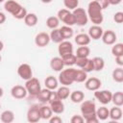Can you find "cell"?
Wrapping results in <instances>:
<instances>
[{"mask_svg": "<svg viewBox=\"0 0 123 123\" xmlns=\"http://www.w3.org/2000/svg\"><path fill=\"white\" fill-rule=\"evenodd\" d=\"M81 112L86 123H97L99 119L96 116V105L92 100L81 102Z\"/></svg>", "mask_w": 123, "mask_h": 123, "instance_id": "cell-1", "label": "cell"}, {"mask_svg": "<svg viewBox=\"0 0 123 123\" xmlns=\"http://www.w3.org/2000/svg\"><path fill=\"white\" fill-rule=\"evenodd\" d=\"M103 9L101 8V6L98 4L97 1L93 0L91 2H89L88 6H87V16L88 19L94 24V25H100L103 20H104V16H103Z\"/></svg>", "mask_w": 123, "mask_h": 123, "instance_id": "cell-2", "label": "cell"}, {"mask_svg": "<svg viewBox=\"0 0 123 123\" xmlns=\"http://www.w3.org/2000/svg\"><path fill=\"white\" fill-rule=\"evenodd\" d=\"M75 72H76L75 68L68 66V68L62 69V71H60L58 81L62 85L68 86L75 82Z\"/></svg>", "mask_w": 123, "mask_h": 123, "instance_id": "cell-3", "label": "cell"}, {"mask_svg": "<svg viewBox=\"0 0 123 123\" xmlns=\"http://www.w3.org/2000/svg\"><path fill=\"white\" fill-rule=\"evenodd\" d=\"M57 17L59 18L60 21L63 22L67 26H73V25H75V17L73 15L72 12H70L67 9H61L58 12Z\"/></svg>", "mask_w": 123, "mask_h": 123, "instance_id": "cell-4", "label": "cell"}, {"mask_svg": "<svg viewBox=\"0 0 123 123\" xmlns=\"http://www.w3.org/2000/svg\"><path fill=\"white\" fill-rule=\"evenodd\" d=\"M25 88H26L27 92H28L31 96L36 97L37 94V93L40 91V89H41L40 83H39L38 79L32 77L31 79L27 80L26 83H25Z\"/></svg>", "mask_w": 123, "mask_h": 123, "instance_id": "cell-5", "label": "cell"}, {"mask_svg": "<svg viewBox=\"0 0 123 123\" xmlns=\"http://www.w3.org/2000/svg\"><path fill=\"white\" fill-rule=\"evenodd\" d=\"M74 17H75V24L78 26H85L88 22V16L86 12L83 8H76L72 12Z\"/></svg>", "mask_w": 123, "mask_h": 123, "instance_id": "cell-6", "label": "cell"}, {"mask_svg": "<svg viewBox=\"0 0 123 123\" xmlns=\"http://www.w3.org/2000/svg\"><path fill=\"white\" fill-rule=\"evenodd\" d=\"M40 119L41 117H40L39 106L37 104L32 105L27 111V120L31 123H36V122H38Z\"/></svg>", "mask_w": 123, "mask_h": 123, "instance_id": "cell-7", "label": "cell"}, {"mask_svg": "<svg viewBox=\"0 0 123 123\" xmlns=\"http://www.w3.org/2000/svg\"><path fill=\"white\" fill-rule=\"evenodd\" d=\"M111 91L110 90H95L94 91V97L103 105H107L111 102Z\"/></svg>", "mask_w": 123, "mask_h": 123, "instance_id": "cell-8", "label": "cell"}, {"mask_svg": "<svg viewBox=\"0 0 123 123\" xmlns=\"http://www.w3.org/2000/svg\"><path fill=\"white\" fill-rule=\"evenodd\" d=\"M17 74L21 79L25 81L31 79L33 77V70L31 65L28 63H21L17 68Z\"/></svg>", "mask_w": 123, "mask_h": 123, "instance_id": "cell-9", "label": "cell"}, {"mask_svg": "<svg viewBox=\"0 0 123 123\" xmlns=\"http://www.w3.org/2000/svg\"><path fill=\"white\" fill-rule=\"evenodd\" d=\"M58 52H59L60 57L64 56V55H66V54L73 53V45H72V43H71L69 40H67V39L62 40V42L59 43Z\"/></svg>", "mask_w": 123, "mask_h": 123, "instance_id": "cell-10", "label": "cell"}, {"mask_svg": "<svg viewBox=\"0 0 123 123\" xmlns=\"http://www.w3.org/2000/svg\"><path fill=\"white\" fill-rule=\"evenodd\" d=\"M85 86L87 90H90V91H95V90H98L101 86H102V82L100 79L96 78V77H91V78H88L85 81Z\"/></svg>", "mask_w": 123, "mask_h": 123, "instance_id": "cell-11", "label": "cell"}, {"mask_svg": "<svg viewBox=\"0 0 123 123\" xmlns=\"http://www.w3.org/2000/svg\"><path fill=\"white\" fill-rule=\"evenodd\" d=\"M11 94L14 99H23L27 96L28 92L25 88V86L20 85H15L11 89Z\"/></svg>", "mask_w": 123, "mask_h": 123, "instance_id": "cell-12", "label": "cell"}, {"mask_svg": "<svg viewBox=\"0 0 123 123\" xmlns=\"http://www.w3.org/2000/svg\"><path fill=\"white\" fill-rule=\"evenodd\" d=\"M21 7H22V6H21L18 2L14 1V0H7V1L5 2V4H4V9H5V11L8 12H10L12 16L21 9Z\"/></svg>", "mask_w": 123, "mask_h": 123, "instance_id": "cell-13", "label": "cell"}, {"mask_svg": "<svg viewBox=\"0 0 123 123\" xmlns=\"http://www.w3.org/2000/svg\"><path fill=\"white\" fill-rule=\"evenodd\" d=\"M50 42V36L46 32L38 33L35 37V43L38 47H45Z\"/></svg>", "mask_w": 123, "mask_h": 123, "instance_id": "cell-14", "label": "cell"}, {"mask_svg": "<svg viewBox=\"0 0 123 123\" xmlns=\"http://www.w3.org/2000/svg\"><path fill=\"white\" fill-rule=\"evenodd\" d=\"M103 42L107 45H112L115 43L117 37H116V34L112 31V30H107L105 32H103V35L101 37Z\"/></svg>", "mask_w": 123, "mask_h": 123, "instance_id": "cell-15", "label": "cell"}, {"mask_svg": "<svg viewBox=\"0 0 123 123\" xmlns=\"http://www.w3.org/2000/svg\"><path fill=\"white\" fill-rule=\"evenodd\" d=\"M103 29L100 25H92L91 27H89L88 29V36L90 38L94 39V40H97L99 38H101L102 35H103Z\"/></svg>", "mask_w": 123, "mask_h": 123, "instance_id": "cell-16", "label": "cell"}, {"mask_svg": "<svg viewBox=\"0 0 123 123\" xmlns=\"http://www.w3.org/2000/svg\"><path fill=\"white\" fill-rule=\"evenodd\" d=\"M49 106L54 113L61 114L64 111V104H63L62 100H61V99H57V100L51 102L49 104Z\"/></svg>", "mask_w": 123, "mask_h": 123, "instance_id": "cell-17", "label": "cell"}, {"mask_svg": "<svg viewBox=\"0 0 123 123\" xmlns=\"http://www.w3.org/2000/svg\"><path fill=\"white\" fill-rule=\"evenodd\" d=\"M90 37L87 34H84V33H81V34H78L74 40L75 42L79 45V46H86V45H88L90 43Z\"/></svg>", "mask_w": 123, "mask_h": 123, "instance_id": "cell-18", "label": "cell"}, {"mask_svg": "<svg viewBox=\"0 0 123 123\" xmlns=\"http://www.w3.org/2000/svg\"><path fill=\"white\" fill-rule=\"evenodd\" d=\"M50 66L51 68L54 70V71H62L64 67V64H63V62H62V59L61 57H55L53 59H51L50 61Z\"/></svg>", "mask_w": 123, "mask_h": 123, "instance_id": "cell-19", "label": "cell"}, {"mask_svg": "<svg viewBox=\"0 0 123 123\" xmlns=\"http://www.w3.org/2000/svg\"><path fill=\"white\" fill-rule=\"evenodd\" d=\"M44 85H45L46 88H48L50 90H55L58 87L59 81L54 76H48V77H46V79L44 81Z\"/></svg>", "mask_w": 123, "mask_h": 123, "instance_id": "cell-20", "label": "cell"}, {"mask_svg": "<svg viewBox=\"0 0 123 123\" xmlns=\"http://www.w3.org/2000/svg\"><path fill=\"white\" fill-rule=\"evenodd\" d=\"M109 117L113 121L120 120L122 117V110L120 109V107L114 106L113 108H111L110 110V112H109Z\"/></svg>", "mask_w": 123, "mask_h": 123, "instance_id": "cell-21", "label": "cell"}, {"mask_svg": "<svg viewBox=\"0 0 123 123\" xmlns=\"http://www.w3.org/2000/svg\"><path fill=\"white\" fill-rule=\"evenodd\" d=\"M60 30V33L62 35V37L64 39H68V38H71L74 35V31L73 29L71 28V26H67V25H64L62 26V28L59 29Z\"/></svg>", "mask_w": 123, "mask_h": 123, "instance_id": "cell-22", "label": "cell"}, {"mask_svg": "<svg viewBox=\"0 0 123 123\" xmlns=\"http://www.w3.org/2000/svg\"><path fill=\"white\" fill-rule=\"evenodd\" d=\"M0 120L3 123H11V122H12L14 120V113H13V111H12L10 110L4 111L0 114Z\"/></svg>", "mask_w": 123, "mask_h": 123, "instance_id": "cell-23", "label": "cell"}, {"mask_svg": "<svg viewBox=\"0 0 123 123\" xmlns=\"http://www.w3.org/2000/svg\"><path fill=\"white\" fill-rule=\"evenodd\" d=\"M37 16L36 13H33V12H28L26 14V16L24 17V22L27 26L29 27H34L37 25Z\"/></svg>", "mask_w": 123, "mask_h": 123, "instance_id": "cell-24", "label": "cell"}, {"mask_svg": "<svg viewBox=\"0 0 123 123\" xmlns=\"http://www.w3.org/2000/svg\"><path fill=\"white\" fill-rule=\"evenodd\" d=\"M56 92H57V95H58L59 99L65 100V99H67L69 97L71 91H70V89H69V87L67 86H62L59 87Z\"/></svg>", "mask_w": 123, "mask_h": 123, "instance_id": "cell-25", "label": "cell"}, {"mask_svg": "<svg viewBox=\"0 0 123 123\" xmlns=\"http://www.w3.org/2000/svg\"><path fill=\"white\" fill-rule=\"evenodd\" d=\"M69 96H70V100L75 104L81 103L85 99V94L82 90H75L73 92H70Z\"/></svg>", "mask_w": 123, "mask_h": 123, "instance_id": "cell-26", "label": "cell"}, {"mask_svg": "<svg viewBox=\"0 0 123 123\" xmlns=\"http://www.w3.org/2000/svg\"><path fill=\"white\" fill-rule=\"evenodd\" d=\"M39 111H40V117L41 119H44V120H48L52 114H53V111L50 108V106H39Z\"/></svg>", "mask_w": 123, "mask_h": 123, "instance_id": "cell-27", "label": "cell"}, {"mask_svg": "<svg viewBox=\"0 0 123 123\" xmlns=\"http://www.w3.org/2000/svg\"><path fill=\"white\" fill-rule=\"evenodd\" d=\"M61 58L62 59V62H63L64 66H72L76 62V56L73 53L66 54L64 56H62Z\"/></svg>", "mask_w": 123, "mask_h": 123, "instance_id": "cell-28", "label": "cell"}, {"mask_svg": "<svg viewBox=\"0 0 123 123\" xmlns=\"http://www.w3.org/2000/svg\"><path fill=\"white\" fill-rule=\"evenodd\" d=\"M109 112H110V110L107 107L103 106L96 110V116L99 120H106L109 118Z\"/></svg>", "mask_w": 123, "mask_h": 123, "instance_id": "cell-29", "label": "cell"}, {"mask_svg": "<svg viewBox=\"0 0 123 123\" xmlns=\"http://www.w3.org/2000/svg\"><path fill=\"white\" fill-rule=\"evenodd\" d=\"M50 92H51V90L50 89H48V88H41L40 89V91L37 94V100H39L41 103H46V102H48V99H49V95H50Z\"/></svg>", "mask_w": 123, "mask_h": 123, "instance_id": "cell-30", "label": "cell"}, {"mask_svg": "<svg viewBox=\"0 0 123 123\" xmlns=\"http://www.w3.org/2000/svg\"><path fill=\"white\" fill-rule=\"evenodd\" d=\"M90 54V49L89 47H87L86 45V46H80L78 47L77 51H76V58H87Z\"/></svg>", "mask_w": 123, "mask_h": 123, "instance_id": "cell-31", "label": "cell"}, {"mask_svg": "<svg viewBox=\"0 0 123 123\" xmlns=\"http://www.w3.org/2000/svg\"><path fill=\"white\" fill-rule=\"evenodd\" d=\"M112 80L116 83H122L123 82V68L121 66L116 67L113 71H112Z\"/></svg>", "mask_w": 123, "mask_h": 123, "instance_id": "cell-32", "label": "cell"}, {"mask_svg": "<svg viewBox=\"0 0 123 123\" xmlns=\"http://www.w3.org/2000/svg\"><path fill=\"white\" fill-rule=\"evenodd\" d=\"M111 102L114 104V106L121 107L123 105V92L122 91H116L111 95Z\"/></svg>", "mask_w": 123, "mask_h": 123, "instance_id": "cell-33", "label": "cell"}, {"mask_svg": "<svg viewBox=\"0 0 123 123\" xmlns=\"http://www.w3.org/2000/svg\"><path fill=\"white\" fill-rule=\"evenodd\" d=\"M50 40H52L53 42H55V43H60V42H62V40H63V38L62 37V35H61V33H60V30L58 29V28H56V29H53L52 31H51V33H50Z\"/></svg>", "mask_w": 123, "mask_h": 123, "instance_id": "cell-34", "label": "cell"}, {"mask_svg": "<svg viewBox=\"0 0 123 123\" xmlns=\"http://www.w3.org/2000/svg\"><path fill=\"white\" fill-rule=\"evenodd\" d=\"M93 62V66L95 71H101L105 67V61L101 57H95L92 59Z\"/></svg>", "mask_w": 123, "mask_h": 123, "instance_id": "cell-35", "label": "cell"}, {"mask_svg": "<svg viewBox=\"0 0 123 123\" xmlns=\"http://www.w3.org/2000/svg\"><path fill=\"white\" fill-rule=\"evenodd\" d=\"M59 24H60V20L57 16H49L46 19V26L51 30L58 28Z\"/></svg>", "mask_w": 123, "mask_h": 123, "instance_id": "cell-36", "label": "cell"}, {"mask_svg": "<svg viewBox=\"0 0 123 123\" xmlns=\"http://www.w3.org/2000/svg\"><path fill=\"white\" fill-rule=\"evenodd\" d=\"M87 79V73L85 72L83 69H76L75 72V82L83 83Z\"/></svg>", "mask_w": 123, "mask_h": 123, "instance_id": "cell-37", "label": "cell"}, {"mask_svg": "<svg viewBox=\"0 0 123 123\" xmlns=\"http://www.w3.org/2000/svg\"><path fill=\"white\" fill-rule=\"evenodd\" d=\"M112 45L113 46L111 48V54L114 57L123 55V44L122 43H114Z\"/></svg>", "mask_w": 123, "mask_h": 123, "instance_id": "cell-38", "label": "cell"}, {"mask_svg": "<svg viewBox=\"0 0 123 123\" xmlns=\"http://www.w3.org/2000/svg\"><path fill=\"white\" fill-rule=\"evenodd\" d=\"M63 5L65 7V9L67 10H74L76 8H78L79 5V0H63Z\"/></svg>", "mask_w": 123, "mask_h": 123, "instance_id": "cell-39", "label": "cell"}, {"mask_svg": "<svg viewBox=\"0 0 123 123\" xmlns=\"http://www.w3.org/2000/svg\"><path fill=\"white\" fill-rule=\"evenodd\" d=\"M85 72L88 73V72H91L94 70V66H93V62H92V59H88L86 63L85 64V66L82 68Z\"/></svg>", "mask_w": 123, "mask_h": 123, "instance_id": "cell-40", "label": "cell"}, {"mask_svg": "<svg viewBox=\"0 0 123 123\" xmlns=\"http://www.w3.org/2000/svg\"><path fill=\"white\" fill-rule=\"evenodd\" d=\"M27 13H28V12H27V10L22 6L21 9H20V10L13 15V17L16 18V19H24V17L26 16Z\"/></svg>", "mask_w": 123, "mask_h": 123, "instance_id": "cell-41", "label": "cell"}, {"mask_svg": "<svg viewBox=\"0 0 123 123\" xmlns=\"http://www.w3.org/2000/svg\"><path fill=\"white\" fill-rule=\"evenodd\" d=\"M87 60H88V58H76V62H75V64H76L77 66H79V67L82 69V68L85 66V64L86 63Z\"/></svg>", "mask_w": 123, "mask_h": 123, "instance_id": "cell-42", "label": "cell"}, {"mask_svg": "<svg viewBox=\"0 0 123 123\" xmlns=\"http://www.w3.org/2000/svg\"><path fill=\"white\" fill-rule=\"evenodd\" d=\"M113 20H114V22L121 24V23L123 22V12H115L114 15H113Z\"/></svg>", "mask_w": 123, "mask_h": 123, "instance_id": "cell-43", "label": "cell"}, {"mask_svg": "<svg viewBox=\"0 0 123 123\" xmlns=\"http://www.w3.org/2000/svg\"><path fill=\"white\" fill-rule=\"evenodd\" d=\"M70 122H71V123H83V122H85V119H84V117H83L82 115L75 114V115H73V116L71 117Z\"/></svg>", "mask_w": 123, "mask_h": 123, "instance_id": "cell-44", "label": "cell"}, {"mask_svg": "<svg viewBox=\"0 0 123 123\" xmlns=\"http://www.w3.org/2000/svg\"><path fill=\"white\" fill-rule=\"evenodd\" d=\"M57 99H59V97H58V95H57V92L56 91H54V90H51V92H50V95H49V99H48V104H50L51 102H53V101H55V100H57Z\"/></svg>", "mask_w": 123, "mask_h": 123, "instance_id": "cell-45", "label": "cell"}, {"mask_svg": "<svg viewBox=\"0 0 123 123\" xmlns=\"http://www.w3.org/2000/svg\"><path fill=\"white\" fill-rule=\"evenodd\" d=\"M48 120H49L50 123H62V119L58 115H55V116L52 115Z\"/></svg>", "mask_w": 123, "mask_h": 123, "instance_id": "cell-46", "label": "cell"}, {"mask_svg": "<svg viewBox=\"0 0 123 123\" xmlns=\"http://www.w3.org/2000/svg\"><path fill=\"white\" fill-rule=\"evenodd\" d=\"M98 2V4L101 6V8L104 10V9H107L109 6H110V2L109 0H95Z\"/></svg>", "mask_w": 123, "mask_h": 123, "instance_id": "cell-47", "label": "cell"}, {"mask_svg": "<svg viewBox=\"0 0 123 123\" xmlns=\"http://www.w3.org/2000/svg\"><path fill=\"white\" fill-rule=\"evenodd\" d=\"M115 62H116L119 66H123V55L116 56V57H115Z\"/></svg>", "mask_w": 123, "mask_h": 123, "instance_id": "cell-48", "label": "cell"}, {"mask_svg": "<svg viewBox=\"0 0 123 123\" xmlns=\"http://www.w3.org/2000/svg\"><path fill=\"white\" fill-rule=\"evenodd\" d=\"M5 21H6V15H5V13H4V12H0V25H1V24H3Z\"/></svg>", "mask_w": 123, "mask_h": 123, "instance_id": "cell-49", "label": "cell"}, {"mask_svg": "<svg viewBox=\"0 0 123 123\" xmlns=\"http://www.w3.org/2000/svg\"><path fill=\"white\" fill-rule=\"evenodd\" d=\"M122 0H109L110 2V5H118L121 3Z\"/></svg>", "mask_w": 123, "mask_h": 123, "instance_id": "cell-50", "label": "cell"}, {"mask_svg": "<svg viewBox=\"0 0 123 123\" xmlns=\"http://www.w3.org/2000/svg\"><path fill=\"white\" fill-rule=\"evenodd\" d=\"M42 3H44V4H49V3H51L53 0H40Z\"/></svg>", "mask_w": 123, "mask_h": 123, "instance_id": "cell-51", "label": "cell"}, {"mask_svg": "<svg viewBox=\"0 0 123 123\" xmlns=\"http://www.w3.org/2000/svg\"><path fill=\"white\" fill-rule=\"evenodd\" d=\"M3 48H4V43H3V41L0 40V52L3 50Z\"/></svg>", "mask_w": 123, "mask_h": 123, "instance_id": "cell-52", "label": "cell"}, {"mask_svg": "<svg viewBox=\"0 0 123 123\" xmlns=\"http://www.w3.org/2000/svg\"><path fill=\"white\" fill-rule=\"evenodd\" d=\"M3 94H4V90H3V88L0 86V98L3 96Z\"/></svg>", "mask_w": 123, "mask_h": 123, "instance_id": "cell-53", "label": "cell"}, {"mask_svg": "<svg viewBox=\"0 0 123 123\" xmlns=\"http://www.w3.org/2000/svg\"><path fill=\"white\" fill-rule=\"evenodd\" d=\"M1 61H2V57H1V55H0V62H1Z\"/></svg>", "mask_w": 123, "mask_h": 123, "instance_id": "cell-54", "label": "cell"}, {"mask_svg": "<svg viewBox=\"0 0 123 123\" xmlns=\"http://www.w3.org/2000/svg\"><path fill=\"white\" fill-rule=\"evenodd\" d=\"M5 0H0V3H2V2H4Z\"/></svg>", "mask_w": 123, "mask_h": 123, "instance_id": "cell-55", "label": "cell"}, {"mask_svg": "<svg viewBox=\"0 0 123 123\" xmlns=\"http://www.w3.org/2000/svg\"><path fill=\"white\" fill-rule=\"evenodd\" d=\"M0 108H1V104H0Z\"/></svg>", "mask_w": 123, "mask_h": 123, "instance_id": "cell-56", "label": "cell"}]
</instances>
